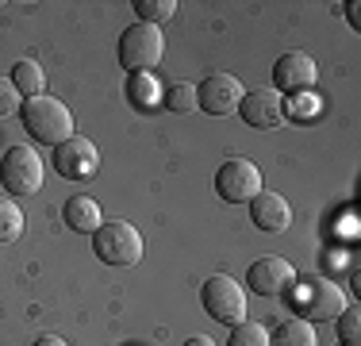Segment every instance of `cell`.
<instances>
[{
	"label": "cell",
	"instance_id": "cell-3",
	"mask_svg": "<svg viewBox=\"0 0 361 346\" xmlns=\"http://www.w3.org/2000/svg\"><path fill=\"white\" fill-rule=\"evenodd\" d=\"M92 250H97V258L104 266L127 270V266H139V258H142V235L135 223L111 220V223H100L92 231Z\"/></svg>",
	"mask_w": 361,
	"mask_h": 346
},
{
	"label": "cell",
	"instance_id": "cell-13",
	"mask_svg": "<svg viewBox=\"0 0 361 346\" xmlns=\"http://www.w3.org/2000/svg\"><path fill=\"white\" fill-rule=\"evenodd\" d=\"M250 220L265 231V235H281V231H288V223H292V204L281 193H265L262 189V193L250 201Z\"/></svg>",
	"mask_w": 361,
	"mask_h": 346
},
{
	"label": "cell",
	"instance_id": "cell-7",
	"mask_svg": "<svg viewBox=\"0 0 361 346\" xmlns=\"http://www.w3.org/2000/svg\"><path fill=\"white\" fill-rule=\"evenodd\" d=\"M216 193L227 204H250L262 193V169L250 158H227L216 169Z\"/></svg>",
	"mask_w": 361,
	"mask_h": 346
},
{
	"label": "cell",
	"instance_id": "cell-25",
	"mask_svg": "<svg viewBox=\"0 0 361 346\" xmlns=\"http://www.w3.org/2000/svg\"><path fill=\"white\" fill-rule=\"evenodd\" d=\"M342 8H346V20H350V28H361V16H357V0H346V4H342Z\"/></svg>",
	"mask_w": 361,
	"mask_h": 346
},
{
	"label": "cell",
	"instance_id": "cell-4",
	"mask_svg": "<svg viewBox=\"0 0 361 346\" xmlns=\"http://www.w3.org/2000/svg\"><path fill=\"white\" fill-rule=\"evenodd\" d=\"M200 304H204V311H208L216 323H227V327L246 323V316H250V308H246V289L235 281V277H227V273H216V277L204 281Z\"/></svg>",
	"mask_w": 361,
	"mask_h": 346
},
{
	"label": "cell",
	"instance_id": "cell-5",
	"mask_svg": "<svg viewBox=\"0 0 361 346\" xmlns=\"http://www.w3.org/2000/svg\"><path fill=\"white\" fill-rule=\"evenodd\" d=\"M161 54H166V39L150 23H131L119 35V66L131 73H154Z\"/></svg>",
	"mask_w": 361,
	"mask_h": 346
},
{
	"label": "cell",
	"instance_id": "cell-19",
	"mask_svg": "<svg viewBox=\"0 0 361 346\" xmlns=\"http://www.w3.org/2000/svg\"><path fill=\"white\" fill-rule=\"evenodd\" d=\"M23 235V212L12 196H0V242H16Z\"/></svg>",
	"mask_w": 361,
	"mask_h": 346
},
{
	"label": "cell",
	"instance_id": "cell-6",
	"mask_svg": "<svg viewBox=\"0 0 361 346\" xmlns=\"http://www.w3.org/2000/svg\"><path fill=\"white\" fill-rule=\"evenodd\" d=\"M42 177H47V169H42V158L31 146H8L4 158H0V185H4V193L16 196H35L42 189Z\"/></svg>",
	"mask_w": 361,
	"mask_h": 346
},
{
	"label": "cell",
	"instance_id": "cell-22",
	"mask_svg": "<svg viewBox=\"0 0 361 346\" xmlns=\"http://www.w3.org/2000/svg\"><path fill=\"white\" fill-rule=\"evenodd\" d=\"M338 339H342V346H357L361 342V311L357 308H346L338 316Z\"/></svg>",
	"mask_w": 361,
	"mask_h": 346
},
{
	"label": "cell",
	"instance_id": "cell-1",
	"mask_svg": "<svg viewBox=\"0 0 361 346\" xmlns=\"http://www.w3.org/2000/svg\"><path fill=\"white\" fill-rule=\"evenodd\" d=\"M20 119H23V131H31L35 143L62 146L66 138H73V112L58 97H50V93L23 100L20 104Z\"/></svg>",
	"mask_w": 361,
	"mask_h": 346
},
{
	"label": "cell",
	"instance_id": "cell-11",
	"mask_svg": "<svg viewBox=\"0 0 361 346\" xmlns=\"http://www.w3.org/2000/svg\"><path fill=\"white\" fill-rule=\"evenodd\" d=\"M315 77H319V66H315L312 54H304V50H288V54L277 58V66H273V89L277 93H312Z\"/></svg>",
	"mask_w": 361,
	"mask_h": 346
},
{
	"label": "cell",
	"instance_id": "cell-9",
	"mask_svg": "<svg viewBox=\"0 0 361 346\" xmlns=\"http://www.w3.org/2000/svg\"><path fill=\"white\" fill-rule=\"evenodd\" d=\"M54 169L62 173V177H70V181H89L92 173L100 169L97 143H92V138H85V135L66 138L62 146H54Z\"/></svg>",
	"mask_w": 361,
	"mask_h": 346
},
{
	"label": "cell",
	"instance_id": "cell-14",
	"mask_svg": "<svg viewBox=\"0 0 361 346\" xmlns=\"http://www.w3.org/2000/svg\"><path fill=\"white\" fill-rule=\"evenodd\" d=\"M62 220H66V227H70V231H81V235H92V231L104 223V220H100V204L92 201V196H85V193H77V196L66 201Z\"/></svg>",
	"mask_w": 361,
	"mask_h": 346
},
{
	"label": "cell",
	"instance_id": "cell-17",
	"mask_svg": "<svg viewBox=\"0 0 361 346\" xmlns=\"http://www.w3.org/2000/svg\"><path fill=\"white\" fill-rule=\"evenodd\" d=\"M269 346H319V339L307 319H288L277 327V335H269Z\"/></svg>",
	"mask_w": 361,
	"mask_h": 346
},
{
	"label": "cell",
	"instance_id": "cell-18",
	"mask_svg": "<svg viewBox=\"0 0 361 346\" xmlns=\"http://www.w3.org/2000/svg\"><path fill=\"white\" fill-rule=\"evenodd\" d=\"M131 8L139 12V23H150V28H158V23L177 16V0H135Z\"/></svg>",
	"mask_w": 361,
	"mask_h": 346
},
{
	"label": "cell",
	"instance_id": "cell-26",
	"mask_svg": "<svg viewBox=\"0 0 361 346\" xmlns=\"http://www.w3.org/2000/svg\"><path fill=\"white\" fill-rule=\"evenodd\" d=\"M31 346H70V342H66V339H58V335H39V339L31 342Z\"/></svg>",
	"mask_w": 361,
	"mask_h": 346
},
{
	"label": "cell",
	"instance_id": "cell-16",
	"mask_svg": "<svg viewBox=\"0 0 361 346\" xmlns=\"http://www.w3.org/2000/svg\"><path fill=\"white\" fill-rule=\"evenodd\" d=\"M12 85H16V93H20L23 100L42 97V89H47V73H42V66L35 62V58H20V62L12 66Z\"/></svg>",
	"mask_w": 361,
	"mask_h": 346
},
{
	"label": "cell",
	"instance_id": "cell-15",
	"mask_svg": "<svg viewBox=\"0 0 361 346\" xmlns=\"http://www.w3.org/2000/svg\"><path fill=\"white\" fill-rule=\"evenodd\" d=\"M127 97H131V104L139 112H154L161 104V97H166V89H161L158 73H131L127 77Z\"/></svg>",
	"mask_w": 361,
	"mask_h": 346
},
{
	"label": "cell",
	"instance_id": "cell-21",
	"mask_svg": "<svg viewBox=\"0 0 361 346\" xmlns=\"http://www.w3.org/2000/svg\"><path fill=\"white\" fill-rule=\"evenodd\" d=\"M227 346H269V331L262 323H254V319H246V323H238L231 331Z\"/></svg>",
	"mask_w": 361,
	"mask_h": 346
},
{
	"label": "cell",
	"instance_id": "cell-10",
	"mask_svg": "<svg viewBox=\"0 0 361 346\" xmlns=\"http://www.w3.org/2000/svg\"><path fill=\"white\" fill-rule=\"evenodd\" d=\"M246 285L257 292V297H285L292 292V285H296V270H292L288 258H257L250 266V273H246Z\"/></svg>",
	"mask_w": 361,
	"mask_h": 346
},
{
	"label": "cell",
	"instance_id": "cell-12",
	"mask_svg": "<svg viewBox=\"0 0 361 346\" xmlns=\"http://www.w3.org/2000/svg\"><path fill=\"white\" fill-rule=\"evenodd\" d=\"M238 116L246 119V127H257V131H269L285 119V97L277 89H250L238 104Z\"/></svg>",
	"mask_w": 361,
	"mask_h": 346
},
{
	"label": "cell",
	"instance_id": "cell-23",
	"mask_svg": "<svg viewBox=\"0 0 361 346\" xmlns=\"http://www.w3.org/2000/svg\"><path fill=\"white\" fill-rule=\"evenodd\" d=\"M285 112H292L296 119H307V116H315V112H319V97H315V93H296L292 104L285 100Z\"/></svg>",
	"mask_w": 361,
	"mask_h": 346
},
{
	"label": "cell",
	"instance_id": "cell-20",
	"mask_svg": "<svg viewBox=\"0 0 361 346\" xmlns=\"http://www.w3.org/2000/svg\"><path fill=\"white\" fill-rule=\"evenodd\" d=\"M161 104H166L169 112H177V116H188V112H196L200 104H196V85L188 81H177L166 89V97H161Z\"/></svg>",
	"mask_w": 361,
	"mask_h": 346
},
{
	"label": "cell",
	"instance_id": "cell-27",
	"mask_svg": "<svg viewBox=\"0 0 361 346\" xmlns=\"http://www.w3.org/2000/svg\"><path fill=\"white\" fill-rule=\"evenodd\" d=\"M185 346H216V342L204 339V335H192V339H185Z\"/></svg>",
	"mask_w": 361,
	"mask_h": 346
},
{
	"label": "cell",
	"instance_id": "cell-24",
	"mask_svg": "<svg viewBox=\"0 0 361 346\" xmlns=\"http://www.w3.org/2000/svg\"><path fill=\"white\" fill-rule=\"evenodd\" d=\"M23 97L16 93L12 81H0V116H12V112H20Z\"/></svg>",
	"mask_w": 361,
	"mask_h": 346
},
{
	"label": "cell",
	"instance_id": "cell-8",
	"mask_svg": "<svg viewBox=\"0 0 361 346\" xmlns=\"http://www.w3.org/2000/svg\"><path fill=\"white\" fill-rule=\"evenodd\" d=\"M243 97H246V89L235 73H208L196 85V104L208 116H231V112H238Z\"/></svg>",
	"mask_w": 361,
	"mask_h": 346
},
{
	"label": "cell",
	"instance_id": "cell-2",
	"mask_svg": "<svg viewBox=\"0 0 361 346\" xmlns=\"http://www.w3.org/2000/svg\"><path fill=\"white\" fill-rule=\"evenodd\" d=\"M292 289H296V311L307 323H326L346 311V289L331 277H304Z\"/></svg>",
	"mask_w": 361,
	"mask_h": 346
}]
</instances>
